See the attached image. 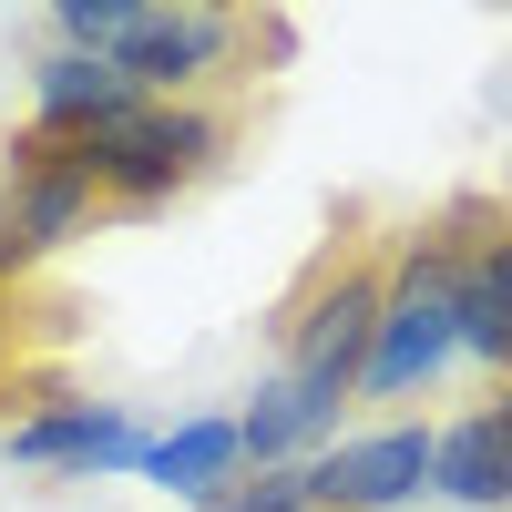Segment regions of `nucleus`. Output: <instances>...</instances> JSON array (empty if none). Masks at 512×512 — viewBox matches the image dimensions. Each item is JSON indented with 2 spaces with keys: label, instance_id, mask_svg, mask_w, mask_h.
Wrapping results in <instances>:
<instances>
[{
  "label": "nucleus",
  "instance_id": "f257e3e1",
  "mask_svg": "<svg viewBox=\"0 0 512 512\" xmlns=\"http://www.w3.org/2000/svg\"><path fill=\"white\" fill-rule=\"evenodd\" d=\"M379 308H390V267L379 256H328V267L287 297V390H297V461L338 441V420L359 410V379L379 349Z\"/></svg>",
  "mask_w": 512,
  "mask_h": 512
},
{
  "label": "nucleus",
  "instance_id": "f03ea898",
  "mask_svg": "<svg viewBox=\"0 0 512 512\" xmlns=\"http://www.w3.org/2000/svg\"><path fill=\"white\" fill-rule=\"evenodd\" d=\"M472 226H482V205H451V216L410 226L390 246V308H379L359 400H420L461 359V246H472Z\"/></svg>",
  "mask_w": 512,
  "mask_h": 512
},
{
  "label": "nucleus",
  "instance_id": "7ed1b4c3",
  "mask_svg": "<svg viewBox=\"0 0 512 512\" xmlns=\"http://www.w3.org/2000/svg\"><path fill=\"white\" fill-rule=\"evenodd\" d=\"M93 175L113 216H164L175 195H195L205 175H226L236 154V113L226 103H123L113 123H93Z\"/></svg>",
  "mask_w": 512,
  "mask_h": 512
},
{
  "label": "nucleus",
  "instance_id": "20e7f679",
  "mask_svg": "<svg viewBox=\"0 0 512 512\" xmlns=\"http://www.w3.org/2000/svg\"><path fill=\"white\" fill-rule=\"evenodd\" d=\"M103 216V175H93V144L52 134V123H21L11 154H0V236L21 246V267L62 256L72 236H93Z\"/></svg>",
  "mask_w": 512,
  "mask_h": 512
},
{
  "label": "nucleus",
  "instance_id": "39448f33",
  "mask_svg": "<svg viewBox=\"0 0 512 512\" xmlns=\"http://www.w3.org/2000/svg\"><path fill=\"white\" fill-rule=\"evenodd\" d=\"M0 451H11L21 472H62V482H134L144 451H154V420L134 400L52 390V400H31L11 431H0Z\"/></svg>",
  "mask_w": 512,
  "mask_h": 512
},
{
  "label": "nucleus",
  "instance_id": "423d86ee",
  "mask_svg": "<svg viewBox=\"0 0 512 512\" xmlns=\"http://www.w3.org/2000/svg\"><path fill=\"white\" fill-rule=\"evenodd\" d=\"M236 52H246L236 11H216V0H144V21H134L113 72L134 82L144 103H205V82L236 72Z\"/></svg>",
  "mask_w": 512,
  "mask_h": 512
},
{
  "label": "nucleus",
  "instance_id": "0eeeda50",
  "mask_svg": "<svg viewBox=\"0 0 512 512\" xmlns=\"http://www.w3.org/2000/svg\"><path fill=\"white\" fill-rule=\"evenodd\" d=\"M431 451H441V420L338 431V441L308 461V502H318V512H410V502H431Z\"/></svg>",
  "mask_w": 512,
  "mask_h": 512
},
{
  "label": "nucleus",
  "instance_id": "6e6552de",
  "mask_svg": "<svg viewBox=\"0 0 512 512\" xmlns=\"http://www.w3.org/2000/svg\"><path fill=\"white\" fill-rule=\"evenodd\" d=\"M431 502L451 512H512V390L441 420V451H431Z\"/></svg>",
  "mask_w": 512,
  "mask_h": 512
},
{
  "label": "nucleus",
  "instance_id": "1a4fd4ad",
  "mask_svg": "<svg viewBox=\"0 0 512 512\" xmlns=\"http://www.w3.org/2000/svg\"><path fill=\"white\" fill-rule=\"evenodd\" d=\"M134 482L175 492V502H195V512H205V502H226V492L246 482V441H236V410H185V420H164Z\"/></svg>",
  "mask_w": 512,
  "mask_h": 512
},
{
  "label": "nucleus",
  "instance_id": "9d476101",
  "mask_svg": "<svg viewBox=\"0 0 512 512\" xmlns=\"http://www.w3.org/2000/svg\"><path fill=\"white\" fill-rule=\"evenodd\" d=\"M461 359L512 379V226L482 216L461 246Z\"/></svg>",
  "mask_w": 512,
  "mask_h": 512
},
{
  "label": "nucleus",
  "instance_id": "9b49d317",
  "mask_svg": "<svg viewBox=\"0 0 512 512\" xmlns=\"http://www.w3.org/2000/svg\"><path fill=\"white\" fill-rule=\"evenodd\" d=\"M123 103H144L134 82H123L113 62H93V52H31V123H52V134H93V123H113Z\"/></svg>",
  "mask_w": 512,
  "mask_h": 512
},
{
  "label": "nucleus",
  "instance_id": "f8f14e48",
  "mask_svg": "<svg viewBox=\"0 0 512 512\" xmlns=\"http://www.w3.org/2000/svg\"><path fill=\"white\" fill-rule=\"evenodd\" d=\"M236 441H246V472H287V461H297V390H287V369L246 390Z\"/></svg>",
  "mask_w": 512,
  "mask_h": 512
},
{
  "label": "nucleus",
  "instance_id": "ddd939ff",
  "mask_svg": "<svg viewBox=\"0 0 512 512\" xmlns=\"http://www.w3.org/2000/svg\"><path fill=\"white\" fill-rule=\"evenodd\" d=\"M134 21H144V0H52V41L62 52H93V62H123Z\"/></svg>",
  "mask_w": 512,
  "mask_h": 512
},
{
  "label": "nucleus",
  "instance_id": "4468645a",
  "mask_svg": "<svg viewBox=\"0 0 512 512\" xmlns=\"http://www.w3.org/2000/svg\"><path fill=\"white\" fill-rule=\"evenodd\" d=\"M11 277H21V246H11V236H0V297H11Z\"/></svg>",
  "mask_w": 512,
  "mask_h": 512
},
{
  "label": "nucleus",
  "instance_id": "2eb2a0df",
  "mask_svg": "<svg viewBox=\"0 0 512 512\" xmlns=\"http://www.w3.org/2000/svg\"><path fill=\"white\" fill-rule=\"evenodd\" d=\"M0 400H11V379H0ZM0 431H11V410H0Z\"/></svg>",
  "mask_w": 512,
  "mask_h": 512
},
{
  "label": "nucleus",
  "instance_id": "dca6fc26",
  "mask_svg": "<svg viewBox=\"0 0 512 512\" xmlns=\"http://www.w3.org/2000/svg\"><path fill=\"white\" fill-rule=\"evenodd\" d=\"M0 318H11V297H0Z\"/></svg>",
  "mask_w": 512,
  "mask_h": 512
},
{
  "label": "nucleus",
  "instance_id": "f3484780",
  "mask_svg": "<svg viewBox=\"0 0 512 512\" xmlns=\"http://www.w3.org/2000/svg\"><path fill=\"white\" fill-rule=\"evenodd\" d=\"M205 512H226V502H205Z\"/></svg>",
  "mask_w": 512,
  "mask_h": 512
}]
</instances>
